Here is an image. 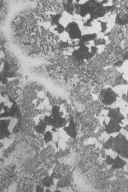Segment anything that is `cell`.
Listing matches in <instances>:
<instances>
[{
  "label": "cell",
  "mask_w": 128,
  "mask_h": 192,
  "mask_svg": "<svg viewBox=\"0 0 128 192\" xmlns=\"http://www.w3.org/2000/svg\"><path fill=\"white\" fill-rule=\"evenodd\" d=\"M104 149L111 150L124 159H128V139L121 133L110 136L103 144Z\"/></svg>",
  "instance_id": "1"
},
{
  "label": "cell",
  "mask_w": 128,
  "mask_h": 192,
  "mask_svg": "<svg viewBox=\"0 0 128 192\" xmlns=\"http://www.w3.org/2000/svg\"><path fill=\"white\" fill-rule=\"evenodd\" d=\"M99 99L103 105L111 106L117 101L118 94L110 87L105 88L100 91Z\"/></svg>",
  "instance_id": "2"
},
{
  "label": "cell",
  "mask_w": 128,
  "mask_h": 192,
  "mask_svg": "<svg viewBox=\"0 0 128 192\" xmlns=\"http://www.w3.org/2000/svg\"><path fill=\"white\" fill-rule=\"evenodd\" d=\"M63 116L51 114L49 116L46 115L43 119L48 126L58 129L61 128L63 129L68 123L67 119Z\"/></svg>",
  "instance_id": "3"
},
{
  "label": "cell",
  "mask_w": 128,
  "mask_h": 192,
  "mask_svg": "<svg viewBox=\"0 0 128 192\" xmlns=\"http://www.w3.org/2000/svg\"><path fill=\"white\" fill-rule=\"evenodd\" d=\"M74 58L77 62L83 63L93 58L95 55L91 53L90 48L85 44H82L74 51L73 54Z\"/></svg>",
  "instance_id": "4"
},
{
  "label": "cell",
  "mask_w": 128,
  "mask_h": 192,
  "mask_svg": "<svg viewBox=\"0 0 128 192\" xmlns=\"http://www.w3.org/2000/svg\"><path fill=\"white\" fill-rule=\"evenodd\" d=\"M65 32L71 40L81 39L82 32L78 24L74 21L69 23L65 27Z\"/></svg>",
  "instance_id": "5"
},
{
  "label": "cell",
  "mask_w": 128,
  "mask_h": 192,
  "mask_svg": "<svg viewBox=\"0 0 128 192\" xmlns=\"http://www.w3.org/2000/svg\"><path fill=\"white\" fill-rule=\"evenodd\" d=\"M68 123L63 128V129L66 134L70 137L75 139L77 136V125L75 122L73 116L70 115L68 119Z\"/></svg>",
  "instance_id": "6"
},
{
  "label": "cell",
  "mask_w": 128,
  "mask_h": 192,
  "mask_svg": "<svg viewBox=\"0 0 128 192\" xmlns=\"http://www.w3.org/2000/svg\"><path fill=\"white\" fill-rule=\"evenodd\" d=\"M103 124L105 128V131L108 134L119 133L122 129L120 124L110 119L109 122L106 123L104 121Z\"/></svg>",
  "instance_id": "7"
},
{
  "label": "cell",
  "mask_w": 128,
  "mask_h": 192,
  "mask_svg": "<svg viewBox=\"0 0 128 192\" xmlns=\"http://www.w3.org/2000/svg\"><path fill=\"white\" fill-rule=\"evenodd\" d=\"M107 117L109 119L113 120L115 121L123 124V121L125 118L121 112L120 109L119 107L112 108L109 110Z\"/></svg>",
  "instance_id": "8"
},
{
  "label": "cell",
  "mask_w": 128,
  "mask_h": 192,
  "mask_svg": "<svg viewBox=\"0 0 128 192\" xmlns=\"http://www.w3.org/2000/svg\"><path fill=\"white\" fill-rule=\"evenodd\" d=\"M123 159L117 155L114 159L113 165L111 166V169L114 170L123 169L127 164L126 162Z\"/></svg>",
  "instance_id": "9"
},
{
  "label": "cell",
  "mask_w": 128,
  "mask_h": 192,
  "mask_svg": "<svg viewBox=\"0 0 128 192\" xmlns=\"http://www.w3.org/2000/svg\"><path fill=\"white\" fill-rule=\"evenodd\" d=\"M115 23L120 25H125L128 24V14L125 13L117 14L115 19Z\"/></svg>",
  "instance_id": "10"
},
{
  "label": "cell",
  "mask_w": 128,
  "mask_h": 192,
  "mask_svg": "<svg viewBox=\"0 0 128 192\" xmlns=\"http://www.w3.org/2000/svg\"><path fill=\"white\" fill-rule=\"evenodd\" d=\"M47 126L43 119H42L39 121L37 125L34 126L33 128L36 133L43 135L46 131Z\"/></svg>",
  "instance_id": "11"
},
{
  "label": "cell",
  "mask_w": 128,
  "mask_h": 192,
  "mask_svg": "<svg viewBox=\"0 0 128 192\" xmlns=\"http://www.w3.org/2000/svg\"><path fill=\"white\" fill-rule=\"evenodd\" d=\"M63 5L64 8L66 13L71 15L75 14L74 4L73 1H68L63 2Z\"/></svg>",
  "instance_id": "12"
},
{
  "label": "cell",
  "mask_w": 128,
  "mask_h": 192,
  "mask_svg": "<svg viewBox=\"0 0 128 192\" xmlns=\"http://www.w3.org/2000/svg\"><path fill=\"white\" fill-rule=\"evenodd\" d=\"M97 37V34L96 33H92L82 35L81 38L80 39V43L81 45L84 44L87 42L94 40Z\"/></svg>",
  "instance_id": "13"
},
{
  "label": "cell",
  "mask_w": 128,
  "mask_h": 192,
  "mask_svg": "<svg viewBox=\"0 0 128 192\" xmlns=\"http://www.w3.org/2000/svg\"><path fill=\"white\" fill-rule=\"evenodd\" d=\"M42 185L47 188L54 185V179L51 176H47L43 179L41 181Z\"/></svg>",
  "instance_id": "14"
},
{
  "label": "cell",
  "mask_w": 128,
  "mask_h": 192,
  "mask_svg": "<svg viewBox=\"0 0 128 192\" xmlns=\"http://www.w3.org/2000/svg\"><path fill=\"white\" fill-rule=\"evenodd\" d=\"M43 137L44 141L46 144L53 140V133L50 131H46L45 134H43Z\"/></svg>",
  "instance_id": "15"
},
{
  "label": "cell",
  "mask_w": 128,
  "mask_h": 192,
  "mask_svg": "<svg viewBox=\"0 0 128 192\" xmlns=\"http://www.w3.org/2000/svg\"><path fill=\"white\" fill-rule=\"evenodd\" d=\"M62 17V15L61 14H57L52 16L51 18L52 25L57 26L59 24Z\"/></svg>",
  "instance_id": "16"
},
{
  "label": "cell",
  "mask_w": 128,
  "mask_h": 192,
  "mask_svg": "<svg viewBox=\"0 0 128 192\" xmlns=\"http://www.w3.org/2000/svg\"><path fill=\"white\" fill-rule=\"evenodd\" d=\"M94 44L95 46L105 45L106 43V41L105 39L96 38L94 40Z\"/></svg>",
  "instance_id": "17"
},
{
  "label": "cell",
  "mask_w": 128,
  "mask_h": 192,
  "mask_svg": "<svg viewBox=\"0 0 128 192\" xmlns=\"http://www.w3.org/2000/svg\"><path fill=\"white\" fill-rule=\"evenodd\" d=\"M54 30L56 31L59 34L64 33L65 31V27H64L60 23H59L55 28Z\"/></svg>",
  "instance_id": "18"
},
{
  "label": "cell",
  "mask_w": 128,
  "mask_h": 192,
  "mask_svg": "<svg viewBox=\"0 0 128 192\" xmlns=\"http://www.w3.org/2000/svg\"><path fill=\"white\" fill-rule=\"evenodd\" d=\"M114 160V159L110 155L106 156L105 161L107 165L111 166L113 165Z\"/></svg>",
  "instance_id": "19"
},
{
  "label": "cell",
  "mask_w": 128,
  "mask_h": 192,
  "mask_svg": "<svg viewBox=\"0 0 128 192\" xmlns=\"http://www.w3.org/2000/svg\"><path fill=\"white\" fill-rule=\"evenodd\" d=\"M36 192H42L44 191V186L42 184L38 185L36 187V189L35 190Z\"/></svg>",
  "instance_id": "20"
},
{
  "label": "cell",
  "mask_w": 128,
  "mask_h": 192,
  "mask_svg": "<svg viewBox=\"0 0 128 192\" xmlns=\"http://www.w3.org/2000/svg\"><path fill=\"white\" fill-rule=\"evenodd\" d=\"M102 28V31L105 33L107 29V23L105 22H101Z\"/></svg>",
  "instance_id": "21"
},
{
  "label": "cell",
  "mask_w": 128,
  "mask_h": 192,
  "mask_svg": "<svg viewBox=\"0 0 128 192\" xmlns=\"http://www.w3.org/2000/svg\"><path fill=\"white\" fill-rule=\"evenodd\" d=\"M122 98L124 100L128 103V89L127 91V94H124L122 95Z\"/></svg>",
  "instance_id": "22"
},
{
  "label": "cell",
  "mask_w": 128,
  "mask_h": 192,
  "mask_svg": "<svg viewBox=\"0 0 128 192\" xmlns=\"http://www.w3.org/2000/svg\"><path fill=\"white\" fill-rule=\"evenodd\" d=\"M46 192H51V191L49 189H47L46 190Z\"/></svg>",
  "instance_id": "23"
},
{
  "label": "cell",
  "mask_w": 128,
  "mask_h": 192,
  "mask_svg": "<svg viewBox=\"0 0 128 192\" xmlns=\"http://www.w3.org/2000/svg\"><path fill=\"white\" fill-rule=\"evenodd\" d=\"M127 120L128 121V114H127Z\"/></svg>",
  "instance_id": "24"
},
{
  "label": "cell",
  "mask_w": 128,
  "mask_h": 192,
  "mask_svg": "<svg viewBox=\"0 0 128 192\" xmlns=\"http://www.w3.org/2000/svg\"><path fill=\"white\" fill-rule=\"evenodd\" d=\"M55 192H60V191L58 190H56V191H55Z\"/></svg>",
  "instance_id": "25"
},
{
  "label": "cell",
  "mask_w": 128,
  "mask_h": 192,
  "mask_svg": "<svg viewBox=\"0 0 128 192\" xmlns=\"http://www.w3.org/2000/svg\"><path fill=\"white\" fill-rule=\"evenodd\" d=\"M127 166H128V164H127Z\"/></svg>",
  "instance_id": "26"
}]
</instances>
